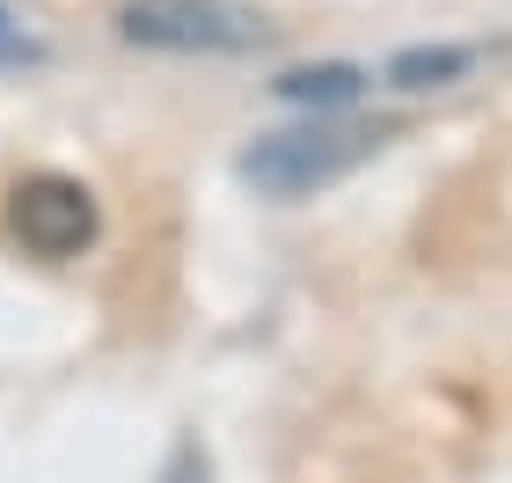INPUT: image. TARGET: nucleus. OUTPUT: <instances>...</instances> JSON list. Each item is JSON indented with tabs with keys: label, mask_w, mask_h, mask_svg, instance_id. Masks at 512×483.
I'll use <instances>...</instances> for the list:
<instances>
[{
	"label": "nucleus",
	"mask_w": 512,
	"mask_h": 483,
	"mask_svg": "<svg viewBox=\"0 0 512 483\" xmlns=\"http://www.w3.org/2000/svg\"><path fill=\"white\" fill-rule=\"evenodd\" d=\"M395 140V125H366V118H315V125H286V132H264L256 147H242V183L264 198H315L344 183L359 161H374Z\"/></svg>",
	"instance_id": "f257e3e1"
},
{
	"label": "nucleus",
	"mask_w": 512,
	"mask_h": 483,
	"mask_svg": "<svg viewBox=\"0 0 512 483\" xmlns=\"http://www.w3.org/2000/svg\"><path fill=\"white\" fill-rule=\"evenodd\" d=\"M118 37L139 52H256L271 22L249 0H125Z\"/></svg>",
	"instance_id": "f03ea898"
},
{
	"label": "nucleus",
	"mask_w": 512,
	"mask_h": 483,
	"mask_svg": "<svg viewBox=\"0 0 512 483\" xmlns=\"http://www.w3.org/2000/svg\"><path fill=\"white\" fill-rule=\"evenodd\" d=\"M8 227H15V242L30 249V257L66 264V257H81V249L103 235V205H96V191H88L81 176L37 169V176H22L8 191Z\"/></svg>",
	"instance_id": "7ed1b4c3"
},
{
	"label": "nucleus",
	"mask_w": 512,
	"mask_h": 483,
	"mask_svg": "<svg viewBox=\"0 0 512 483\" xmlns=\"http://www.w3.org/2000/svg\"><path fill=\"white\" fill-rule=\"evenodd\" d=\"M271 88L286 103H300V110H344V103L366 96V74H359V66H344V59H322V66H293V74H278Z\"/></svg>",
	"instance_id": "20e7f679"
},
{
	"label": "nucleus",
	"mask_w": 512,
	"mask_h": 483,
	"mask_svg": "<svg viewBox=\"0 0 512 483\" xmlns=\"http://www.w3.org/2000/svg\"><path fill=\"white\" fill-rule=\"evenodd\" d=\"M461 66H469L461 44H417V52H395V59H388V81H395V88H447Z\"/></svg>",
	"instance_id": "39448f33"
},
{
	"label": "nucleus",
	"mask_w": 512,
	"mask_h": 483,
	"mask_svg": "<svg viewBox=\"0 0 512 483\" xmlns=\"http://www.w3.org/2000/svg\"><path fill=\"white\" fill-rule=\"evenodd\" d=\"M22 59H37V44L22 37V22L0 8V66H22Z\"/></svg>",
	"instance_id": "423d86ee"
}]
</instances>
